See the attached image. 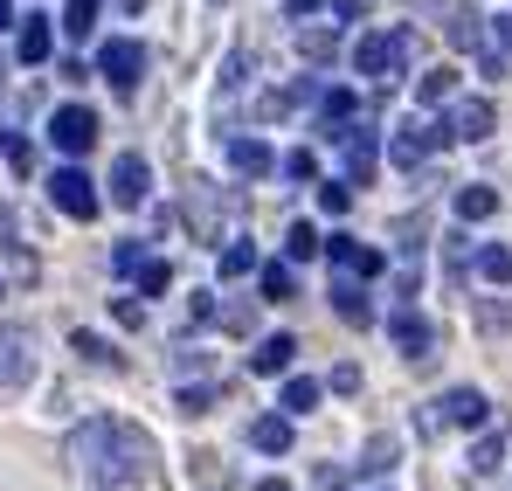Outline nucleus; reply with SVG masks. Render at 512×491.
<instances>
[{
  "mask_svg": "<svg viewBox=\"0 0 512 491\" xmlns=\"http://www.w3.org/2000/svg\"><path fill=\"white\" fill-rule=\"evenodd\" d=\"M70 450H77V464H84L90 478H104V485H132L146 471V457H153V443L132 422H84Z\"/></svg>",
  "mask_w": 512,
  "mask_h": 491,
  "instance_id": "nucleus-1",
  "label": "nucleus"
},
{
  "mask_svg": "<svg viewBox=\"0 0 512 491\" xmlns=\"http://www.w3.org/2000/svg\"><path fill=\"white\" fill-rule=\"evenodd\" d=\"M353 70L374 77V83H395L402 70H409V28H374V35H360Z\"/></svg>",
  "mask_w": 512,
  "mask_h": 491,
  "instance_id": "nucleus-2",
  "label": "nucleus"
},
{
  "mask_svg": "<svg viewBox=\"0 0 512 491\" xmlns=\"http://www.w3.org/2000/svg\"><path fill=\"white\" fill-rule=\"evenodd\" d=\"M49 208H63L70 222H97L104 194H97V180H90L84 166H56L49 173Z\"/></svg>",
  "mask_w": 512,
  "mask_h": 491,
  "instance_id": "nucleus-3",
  "label": "nucleus"
},
{
  "mask_svg": "<svg viewBox=\"0 0 512 491\" xmlns=\"http://www.w3.org/2000/svg\"><path fill=\"white\" fill-rule=\"evenodd\" d=\"M97 77L111 83L118 97H132V90H139V77H146V49H139L132 35H111V42L97 49Z\"/></svg>",
  "mask_w": 512,
  "mask_h": 491,
  "instance_id": "nucleus-4",
  "label": "nucleus"
},
{
  "mask_svg": "<svg viewBox=\"0 0 512 491\" xmlns=\"http://www.w3.org/2000/svg\"><path fill=\"white\" fill-rule=\"evenodd\" d=\"M49 139H56V153H70V160L90 153V146H97V111H90V104H63V111L49 118Z\"/></svg>",
  "mask_w": 512,
  "mask_h": 491,
  "instance_id": "nucleus-5",
  "label": "nucleus"
},
{
  "mask_svg": "<svg viewBox=\"0 0 512 491\" xmlns=\"http://www.w3.org/2000/svg\"><path fill=\"white\" fill-rule=\"evenodd\" d=\"M333 139L346 146V187H367L374 180V160H381V132L374 125H340Z\"/></svg>",
  "mask_w": 512,
  "mask_h": 491,
  "instance_id": "nucleus-6",
  "label": "nucleus"
},
{
  "mask_svg": "<svg viewBox=\"0 0 512 491\" xmlns=\"http://www.w3.org/2000/svg\"><path fill=\"white\" fill-rule=\"evenodd\" d=\"M111 201L118 208H146L153 201V166L139 160V153H118L111 160Z\"/></svg>",
  "mask_w": 512,
  "mask_h": 491,
  "instance_id": "nucleus-7",
  "label": "nucleus"
},
{
  "mask_svg": "<svg viewBox=\"0 0 512 491\" xmlns=\"http://www.w3.org/2000/svg\"><path fill=\"white\" fill-rule=\"evenodd\" d=\"M388 339H395V353H402V360H429L443 332L429 326L423 312H409V305H402V312H388Z\"/></svg>",
  "mask_w": 512,
  "mask_h": 491,
  "instance_id": "nucleus-8",
  "label": "nucleus"
},
{
  "mask_svg": "<svg viewBox=\"0 0 512 491\" xmlns=\"http://www.w3.org/2000/svg\"><path fill=\"white\" fill-rule=\"evenodd\" d=\"M450 139H464V146H478V139H492V125H499V111H492V97H464L450 118Z\"/></svg>",
  "mask_w": 512,
  "mask_h": 491,
  "instance_id": "nucleus-9",
  "label": "nucleus"
},
{
  "mask_svg": "<svg viewBox=\"0 0 512 491\" xmlns=\"http://www.w3.org/2000/svg\"><path fill=\"white\" fill-rule=\"evenodd\" d=\"M443 139H450V125L409 118V125H395V146H388V153H395L402 166H423V153H429V146H443Z\"/></svg>",
  "mask_w": 512,
  "mask_h": 491,
  "instance_id": "nucleus-10",
  "label": "nucleus"
},
{
  "mask_svg": "<svg viewBox=\"0 0 512 491\" xmlns=\"http://www.w3.org/2000/svg\"><path fill=\"white\" fill-rule=\"evenodd\" d=\"M49 49H56V21L49 14H21L14 21V56L21 63H49Z\"/></svg>",
  "mask_w": 512,
  "mask_h": 491,
  "instance_id": "nucleus-11",
  "label": "nucleus"
},
{
  "mask_svg": "<svg viewBox=\"0 0 512 491\" xmlns=\"http://www.w3.org/2000/svg\"><path fill=\"white\" fill-rule=\"evenodd\" d=\"M319 249H326V256L340 263L346 277H381V270H388V256H381V249L353 243V236H333V243H319Z\"/></svg>",
  "mask_w": 512,
  "mask_h": 491,
  "instance_id": "nucleus-12",
  "label": "nucleus"
},
{
  "mask_svg": "<svg viewBox=\"0 0 512 491\" xmlns=\"http://www.w3.org/2000/svg\"><path fill=\"white\" fill-rule=\"evenodd\" d=\"M222 160L236 166V173H243V180H263V173H277V153H270V146H263V139H250V132H236V139H229V146H222Z\"/></svg>",
  "mask_w": 512,
  "mask_h": 491,
  "instance_id": "nucleus-13",
  "label": "nucleus"
},
{
  "mask_svg": "<svg viewBox=\"0 0 512 491\" xmlns=\"http://www.w3.org/2000/svg\"><path fill=\"white\" fill-rule=\"evenodd\" d=\"M429 409H436V422H457V429H478V422L492 415V402H485L478 388H450V395H443V402H429Z\"/></svg>",
  "mask_w": 512,
  "mask_h": 491,
  "instance_id": "nucleus-14",
  "label": "nucleus"
},
{
  "mask_svg": "<svg viewBox=\"0 0 512 491\" xmlns=\"http://www.w3.org/2000/svg\"><path fill=\"white\" fill-rule=\"evenodd\" d=\"M298 360V339L291 332H270V339H256V353H250V374H263V381H277L284 367Z\"/></svg>",
  "mask_w": 512,
  "mask_h": 491,
  "instance_id": "nucleus-15",
  "label": "nucleus"
},
{
  "mask_svg": "<svg viewBox=\"0 0 512 491\" xmlns=\"http://www.w3.org/2000/svg\"><path fill=\"white\" fill-rule=\"evenodd\" d=\"M326 298H333V312H340L346 326H374V305H367V284L360 277H333Z\"/></svg>",
  "mask_w": 512,
  "mask_h": 491,
  "instance_id": "nucleus-16",
  "label": "nucleus"
},
{
  "mask_svg": "<svg viewBox=\"0 0 512 491\" xmlns=\"http://www.w3.org/2000/svg\"><path fill=\"white\" fill-rule=\"evenodd\" d=\"M443 42L478 56V49H485V14H478V7H450V14H443Z\"/></svg>",
  "mask_w": 512,
  "mask_h": 491,
  "instance_id": "nucleus-17",
  "label": "nucleus"
},
{
  "mask_svg": "<svg viewBox=\"0 0 512 491\" xmlns=\"http://www.w3.org/2000/svg\"><path fill=\"white\" fill-rule=\"evenodd\" d=\"M298 436H291V415H256L250 422V450H263V457H284Z\"/></svg>",
  "mask_w": 512,
  "mask_h": 491,
  "instance_id": "nucleus-18",
  "label": "nucleus"
},
{
  "mask_svg": "<svg viewBox=\"0 0 512 491\" xmlns=\"http://www.w3.org/2000/svg\"><path fill=\"white\" fill-rule=\"evenodd\" d=\"M499 215V187H485V180H471V187H457V222L471 229V222H492Z\"/></svg>",
  "mask_w": 512,
  "mask_h": 491,
  "instance_id": "nucleus-19",
  "label": "nucleus"
},
{
  "mask_svg": "<svg viewBox=\"0 0 512 491\" xmlns=\"http://www.w3.org/2000/svg\"><path fill=\"white\" fill-rule=\"evenodd\" d=\"M298 56L305 63H333L340 56V21L333 28H298Z\"/></svg>",
  "mask_w": 512,
  "mask_h": 491,
  "instance_id": "nucleus-20",
  "label": "nucleus"
},
{
  "mask_svg": "<svg viewBox=\"0 0 512 491\" xmlns=\"http://www.w3.org/2000/svg\"><path fill=\"white\" fill-rule=\"evenodd\" d=\"M450 97H457V70L450 63H436V70L416 77V104H450Z\"/></svg>",
  "mask_w": 512,
  "mask_h": 491,
  "instance_id": "nucleus-21",
  "label": "nucleus"
},
{
  "mask_svg": "<svg viewBox=\"0 0 512 491\" xmlns=\"http://www.w3.org/2000/svg\"><path fill=\"white\" fill-rule=\"evenodd\" d=\"M215 402H222V381H187V388L173 395V409H180V415H194V422L215 409Z\"/></svg>",
  "mask_w": 512,
  "mask_h": 491,
  "instance_id": "nucleus-22",
  "label": "nucleus"
},
{
  "mask_svg": "<svg viewBox=\"0 0 512 491\" xmlns=\"http://www.w3.org/2000/svg\"><path fill=\"white\" fill-rule=\"evenodd\" d=\"M353 111H360V97H353V90H319V132L353 125Z\"/></svg>",
  "mask_w": 512,
  "mask_h": 491,
  "instance_id": "nucleus-23",
  "label": "nucleus"
},
{
  "mask_svg": "<svg viewBox=\"0 0 512 491\" xmlns=\"http://www.w3.org/2000/svg\"><path fill=\"white\" fill-rule=\"evenodd\" d=\"M132 284H139V298H160L173 284V263L167 256H139V270H132Z\"/></svg>",
  "mask_w": 512,
  "mask_h": 491,
  "instance_id": "nucleus-24",
  "label": "nucleus"
},
{
  "mask_svg": "<svg viewBox=\"0 0 512 491\" xmlns=\"http://www.w3.org/2000/svg\"><path fill=\"white\" fill-rule=\"evenodd\" d=\"M256 277H263V298H277V305H284V298H298V277H291V256H284V263H256Z\"/></svg>",
  "mask_w": 512,
  "mask_h": 491,
  "instance_id": "nucleus-25",
  "label": "nucleus"
},
{
  "mask_svg": "<svg viewBox=\"0 0 512 491\" xmlns=\"http://www.w3.org/2000/svg\"><path fill=\"white\" fill-rule=\"evenodd\" d=\"M326 395V381H284V415H312Z\"/></svg>",
  "mask_w": 512,
  "mask_h": 491,
  "instance_id": "nucleus-26",
  "label": "nucleus"
},
{
  "mask_svg": "<svg viewBox=\"0 0 512 491\" xmlns=\"http://www.w3.org/2000/svg\"><path fill=\"white\" fill-rule=\"evenodd\" d=\"M70 346L84 353L90 367H118V353H111V339H104V332H84V326H77V332H70Z\"/></svg>",
  "mask_w": 512,
  "mask_h": 491,
  "instance_id": "nucleus-27",
  "label": "nucleus"
},
{
  "mask_svg": "<svg viewBox=\"0 0 512 491\" xmlns=\"http://www.w3.org/2000/svg\"><path fill=\"white\" fill-rule=\"evenodd\" d=\"M97 7H104V0H63V35L84 42L90 28H97Z\"/></svg>",
  "mask_w": 512,
  "mask_h": 491,
  "instance_id": "nucleus-28",
  "label": "nucleus"
},
{
  "mask_svg": "<svg viewBox=\"0 0 512 491\" xmlns=\"http://www.w3.org/2000/svg\"><path fill=\"white\" fill-rule=\"evenodd\" d=\"M284 256H291V263L319 256V229H312V222H291V229H284Z\"/></svg>",
  "mask_w": 512,
  "mask_h": 491,
  "instance_id": "nucleus-29",
  "label": "nucleus"
},
{
  "mask_svg": "<svg viewBox=\"0 0 512 491\" xmlns=\"http://www.w3.org/2000/svg\"><path fill=\"white\" fill-rule=\"evenodd\" d=\"M298 104H319V83H284V90H270V111H298Z\"/></svg>",
  "mask_w": 512,
  "mask_h": 491,
  "instance_id": "nucleus-30",
  "label": "nucleus"
},
{
  "mask_svg": "<svg viewBox=\"0 0 512 491\" xmlns=\"http://www.w3.org/2000/svg\"><path fill=\"white\" fill-rule=\"evenodd\" d=\"M0 160L14 166V173H35V146H28L21 132H0Z\"/></svg>",
  "mask_w": 512,
  "mask_h": 491,
  "instance_id": "nucleus-31",
  "label": "nucleus"
},
{
  "mask_svg": "<svg viewBox=\"0 0 512 491\" xmlns=\"http://www.w3.org/2000/svg\"><path fill=\"white\" fill-rule=\"evenodd\" d=\"M478 277H492V284H512V249H478Z\"/></svg>",
  "mask_w": 512,
  "mask_h": 491,
  "instance_id": "nucleus-32",
  "label": "nucleus"
},
{
  "mask_svg": "<svg viewBox=\"0 0 512 491\" xmlns=\"http://www.w3.org/2000/svg\"><path fill=\"white\" fill-rule=\"evenodd\" d=\"M506 464V429L499 436H478V450H471V471H499Z\"/></svg>",
  "mask_w": 512,
  "mask_h": 491,
  "instance_id": "nucleus-33",
  "label": "nucleus"
},
{
  "mask_svg": "<svg viewBox=\"0 0 512 491\" xmlns=\"http://www.w3.org/2000/svg\"><path fill=\"white\" fill-rule=\"evenodd\" d=\"M256 270V243H229L222 249V277H250Z\"/></svg>",
  "mask_w": 512,
  "mask_h": 491,
  "instance_id": "nucleus-34",
  "label": "nucleus"
},
{
  "mask_svg": "<svg viewBox=\"0 0 512 491\" xmlns=\"http://www.w3.org/2000/svg\"><path fill=\"white\" fill-rule=\"evenodd\" d=\"M346 201H353L346 180H319V208H326V215H346Z\"/></svg>",
  "mask_w": 512,
  "mask_h": 491,
  "instance_id": "nucleus-35",
  "label": "nucleus"
},
{
  "mask_svg": "<svg viewBox=\"0 0 512 491\" xmlns=\"http://www.w3.org/2000/svg\"><path fill=\"white\" fill-rule=\"evenodd\" d=\"M277 173H284V180H319V160H312V153H284Z\"/></svg>",
  "mask_w": 512,
  "mask_h": 491,
  "instance_id": "nucleus-36",
  "label": "nucleus"
},
{
  "mask_svg": "<svg viewBox=\"0 0 512 491\" xmlns=\"http://www.w3.org/2000/svg\"><path fill=\"white\" fill-rule=\"evenodd\" d=\"M139 256H146L139 243H118V249H111V277H132V270H139Z\"/></svg>",
  "mask_w": 512,
  "mask_h": 491,
  "instance_id": "nucleus-37",
  "label": "nucleus"
},
{
  "mask_svg": "<svg viewBox=\"0 0 512 491\" xmlns=\"http://www.w3.org/2000/svg\"><path fill=\"white\" fill-rule=\"evenodd\" d=\"M111 312H118V326H125V332H139V326H146V305H139V298H118Z\"/></svg>",
  "mask_w": 512,
  "mask_h": 491,
  "instance_id": "nucleus-38",
  "label": "nucleus"
},
{
  "mask_svg": "<svg viewBox=\"0 0 512 491\" xmlns=\"http://www.w3.org/2000/svg\"><path fill=\"white\" fill-rule=\"evenodd\" d=\"M222 326H229V332H250L256 326V305H229V312H222Z\"/></svg>",
  "mask_w": 512,
  "mask_h": 491,
  "instance_id": "nucleus-39",
  "label": "nucleus"
},
{
  "mask_svg": "<svg viewBox=\"0 0 512 491\" xmlns=\"http://www.w3.org/2000/svg\"><path fill=\"white\" fill-rule=\"evenodd\" d=\"M326 388H333V395H353V388H360V367H333V381H326Z\"/></svg>",
  "mask_w": 512,
  "mask_h": 491,
  "instance_id": "nucleus-40",
  "label": "nucleus"
},
{
  "mask_svg": "<svg viewBox=\"0 0 512 491\" xmlns=\"http://www.w3.org/2000/svg\"><path fill=\"white\" fill-rule=\"evenodd\" d=\"M388 464H395V443H374V450H367V464H360V471H388Z\"/></svg>",
  "mask_w": 512,
  "mask_h": 491,
  "instance_id": "nucleus-41",
  "label": "nucleus"
},
{
  "mask_svg": "<svg viewBox=\"0 0 512 491\" xmlns=\"http://www.w3.org/2000/svg\"><path fill=\"white\" fill-rule=\"evenodd\" d=\"M326 7H333L340 21H360V14H367V0H326Z\"/></svg>",
  "mask_w": 512,
  "mask_h": 491,
  "instance_id": "nucleus-42",
  "label": "nucleus"
},
{
  "mask_svg": "<svg viewBox=\"0 0 512 491\" xmlns=\"http://www.w3.org/2000/svg\"><path fill=\"white\" fill-rule=\"evenodd\" d=\"M319 7H326V0H284V14H291V21H305V14H319Z\"/></svg>",
  "mask_w": 512,
  "mask_h": 491,
  "instance_id": "nucleus-43",
  "label": "nucleus"
},
{
  "mask_svg": "<svg viewBox=\"0 0 512 491\" xmlns=\"http://www.w3.org/2000/svg\"><path fill=\"white\" fill-rule=\"evenodd\" d=\"M0 381H28V360H0Z\"/></svg>",
  "mask_w": 512,
  "mask_h": 491,
  "instance_id": "nucleus-44",
  "label": "nucleus"
},
{
  "mask_svg": "<svg viewBox=\"0 0 512 491\" xmlns=\"http://www.w3.org/2000/svg\"><path fill=\"white\" fill-rule=\"evenodd\" d=\"M499 49L512 56V14H499Z\"/></svg>",
  "mask_w": 512,
  "mask_h": 491,
  "instance_id": "nucleus-45",
  "label": "nucleus"
},
{
  "mask_svg": "<svg viewBox=\"0 0 512 491\" xmlns=\"http://www.w3.org/2000/svg\"><path fill=\"white\" fill-rule=\"evenodd\" d=\"M111 7H118V14H146V0H111Z\"/></svg>",
  "mask_w": 512,
  "mask_h": 491,
  "instance_id": "nucleus-46",
  "label": "nucleus"
},
{
  "mask_svg": "<svg viewBox=\"0 0 512 491\" xmlns=\"http://www.w3.org/2000/svg\"><path fill=\"white\" fill-rule=\"evenodd\" d=\"M14 21H21V14H14V0H0V28H14Z\"/></svg>",
  "mask_w": 512,
  "mask_h": 491,
  "instance_id": "nucleus-47",
  "label": "nucleus"
},
{
  "mask_svg": "<svg viewBox=\"0 0 512 491\" xmlns=\"http://www.w3.org/2000/svg\"><path fill=\"white\" fill-rule=\"evenodd\" d=\"M256 491H291V485H284V478H263V485H256Z\"/></svg>",
  "mask_w": 512,
  "mask_h": 491,
  "instance_id": "nucleus-48",
  "label": "nucleus"
}]
</instances>
